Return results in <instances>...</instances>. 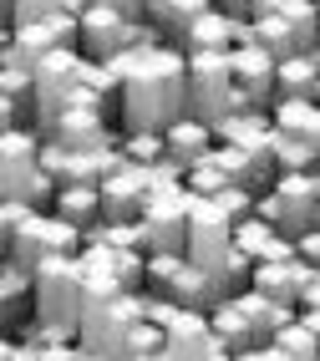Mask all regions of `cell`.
<instances>
[{
    "instance_id": "cell-1",
    "label": "cell",
    "mask_w": 320,
    "mask_h": 361,
    "mask_svg": "<svg viewBox=\"0 0 320 361\" xmlns=\"http://www.w3.org/2000/svg\"><path fill=\"white\" fill-rule=\"evenodd\" d=\"M183 112H188V56L178 46L137 51L133 77L122 82V133H168Z\"/></svg>"
},
{
    "instance_id": "cell-2",
    "label": "cell",
    "mask_w": 320,
    "mask_h": 361,
    "mask_svg": "<svg viewBox=\"0 0 320 361\" xmlns=\"http://www.w3.org/2000/svg\"><path fill=\"white\" fill-rule=\"evenodd\" d=\"M41 148H46V137L36 128H20V133L0 137V173H6L0 178V194H6V204H31L41 214H51L56 183L41 168Z\"/></svg>"
},
{
    "instance_id": "cell-3",
    "label": "cell",
    "mask_w": 320,
    "mask_h": 361,
    "mask_svg": "<svg viewBox=\"0 0 320 361\" xmlns=\"http://www.w3.org/2000/svg\"><path fill=\"white\" fill-rule=\"evenodd\" d=\"M31 280H36V321H41V326H56V331H66V336H82V310H87L82 259H77V255L46 259Z\"/></svg>"
},
{
    "instance_id": "cell-4",
    "label": "cell",
    "mask_w": 320,
    "mask_h": 361,
    "mask_svg": "<svg viewBox=\"0 0 320 361\" xmlns=\"http://www.w3.org/2000/svg\"><path fill=\"white\" fill-rule=\"evenodd\" d=\"M142 295H107V300H87L82 310V351L97 361H128L133 356V331L142 321Z\"/></svg>"
},
{
    "instance_id": "cell-5",
    "label": "cell",
    "mask_w": 320,
    "mask_h": 361,
    "mask_svg": "<svg viewBox=\"0 0 320 361\" xmlns=\"http://www.w3.org/2000/svg\"><path fill=\"white\" fill-rule=\"evenodd\" d=\"M82 250H87V234H82L77 224L56 219V214H31V219L6 239V264H16V270L36 275L46 259L82 255Z\"/></svg>"
},
{
    "instance_id": "cell-6",
    "label": "cell",
    "mask_w": 320,
    "mask_h": 361,
    "mask_svg": "<svg viewBox=\"0 0 320 361\" xmlns=\"http://www.w3.org/2000/svg\"><path fill=\"white\" fill-rule=\"evenodd\" d=\"M259 219H269L290 245H300L305 234H320V178L315 173H285L259 199Z\"/></svg>"
},
{
    "instance_id": "cell-7",
    "label": "cell",
    "mask_w": 320,
    "mask_h": 361,
    "mask_svg": "<svg viewBox=\"0 0 320 361\" xmlns=\"http://www.w3.org/2000/svg\"><path fill=\"white\" fill-rule=\"evenodd\" d=\"M244 112L239 87H234V61L229 56H188V112L199 123L219 128L224 117Z\"/></svg>"
},
{
    "instance_id": "cell-8",
    "label": "cell",
    "mask_w": 320,
    "mask_h": 361,
    "mask_svg": "<svg viewBox=\"0 0 320 361\" xmlns=\"http://www.w3.org/2000/svg\"><path fill=\"white\" fill-rule=\"evenodd\" d=\"M82 87H87V56L82 51L46 56L36 66V133H46L71 102H82Z\"/></svg>"
},
{
    "instance_id": "cell-9",
    "label": "cell",
    "mask_w": 320,
    "mask_h": 361,
    "mask_svg": "<svg viewBox=\"0 0 320 361\" xmlns=\"http://www.w3.org/2000/svg\"><path fill=\"white\" fill-rule=\"evenodd\" d=\"M188 214H193V199L188 188H168V194H153L142 209V255H183L188 250Z\"/></svg>"
},
{
    "instance_id": "cell-10",
    "label": "cell",
    "mask_w": 320,
    "mask_h": 361,
    "mask_svg": "<svg viewBox=\"0 0 320 361\" xmlns=\"http://www.w3.org/2000/svg\"><path fill=\"white\" fill-rule=\"evenodd\" d=\"M133 20L122 0H87L82 11V56L87 61H117L133 51Z\"/></svg>"
},
{
    "instance_id": "cell-11",
    "label": "cell",
    "mask_w": 320,
    "mask_h": 361,
    "mask_svg": "<svg viewBox=\"0 0 320 361\" xmlns=\"http://www.w3.org/2000/svg\"><path fill=\"white\" fill-rule=\"evenodd\" d=\"M214 163L224 168L234 183H244L250 194H259V199L280 183V168H275V133H264V137H244V142H219Z\"/></svg>"
},
{
    "instance_id": "cell-12",
    "label": "cell",
    "mask_w": 320,
    "mask_h": 361,
    "mask_svg": "<svg viewBox=\"0 0 320 361\" xmlns=\"http://www.w3.org/2000/svg\"><path fill=\"white\" fill-rule=\"evenodd\" d=\"M193 199V194H188ZM229 250H234V219L219 204H209V199H193V214H188V259L199 264V270H209V275H219V264L229 259Z\"/></svg>"
},
{
    "instance_id": "cell-13",
    "label": "cell",
    "mask_w": 320,
    "mask_h": 361,
    "mask_svg": "<svg viewBox=\"0 0 320 361\" xmlns=\"http://www.w3.org/2000/svg\"><path fill=\"white\" fill-rule=\"evenodd\" d=\"M234 61V87H239V102L250 112H275V77H280V61L259 51V46H244V51L229 56Z\"/></svg>"
},
{
    "instance_id": "cell-14",
    "label": "cell",
    "mask_w": 320,
    "mask_h": 361,
    "mask_svg": "<svg viewBox=\"0 0 320 361\" xmlns=\"http://www.w3.org/2000/svg\"><path fill=\"white\" fill-rule=\"evenodd\" d=\"M0 123L6 133L36 128V66L26 61H0Z\"/></svg>"
},
{
    "instance_id": "cell-15",
    "label": "cell",
    "mask_w": 320,
    "mask_h": 361,
    "mask_svg": "<svg viewBox=\"0 0 320 361\" xmlns=\"http://www.w3.org/2000/svg\"><path fill=\"white\" fill-rule=\"evenodd\" d=\"M147 199H153V178H147V168H137V163H128L122 173H112L102 183V209H107L112 224H137Z\"/></svg>"
},
{
    "instance_id": "cell-16",
    "label": "cell",
    "mask_w": 320,
    "mask_h": 361,
    "mask_svg": "<svg viewBox=\"0 0 320 361\" xmlns=\"http://www.w3.org/2000/svg\"><path fill=\"white\" fill-rule=\"evenodd\" d=\"M315 264L310 259H259L254 264V285L250 290L269 295V300H280V305H300V290H305V280H310Z\"/></svg>"
},
{
    "instance_id": "cell-17",
    "label": "cell",
    "mask_w": 320,
    "mask_h": 361,
    "mask_svg": "<svg viewBox=\"0 0 320 361\" xmlns=\"http://www.w3.org/2000/svg\"><path fill=\"white\" fill-rule=\"evenodd\" d=\"M163 137H168V158H173L178 168H199V163H209V158L219 153L214 128L199 123V117H178V123L168 128Z\"/></svg>"
},
{
    "instance_id": "cell-18",
    "label": "cell",
    "mask_w": 320,
    "mask_h": 361,
    "mask_svg": "<svg viewBox=\"0 0 320 361\" xmlns=\"http://www.w3.org/2000/svg\"><path fill=\"white\" fill-rule=\"evenodd\" d=\"M209 11H214V0H147V20L168 36V46H183Z\"/></svg>"
},
{
    "instance_id": "cell-19",
    "label": "cell",
    "mask_w": 320,
    "mask_h": 361,
    "mask_svg": "<svg viewBox=\"0 0 320 361\" xmlns=\"http://www.w3.org/2000/svg\"><path fill=\"white\" fill-rule=\"evenodd\" d=\"M0 321L16 336L26 321H36V280L16 264H0Z\"/></svg>"
},
{
    "instance_id": "cell-20",
    "label": "cell",
    "mask_w": 320,
    "mask_h": 361,
    "mask_svg": "<svg viewBox=\"0 0 320 361\" xmlns=\"http://www.w3.org/2000/svg\"><path fill=\"white\" fill-rule=\"evenodd\" d=\"M51 214H56V219H66V224H77V229L87 234V229H97V224L107 219V209H102V188L66 183V188H56V204H51Z\"/></svg>"
},
{
    "instance_id": "cell-21",
    "label": "cell",
    "mask_w": 320,
    "mask_h": 361,
    "mask_svg": "<svg viewBox=\"0 0 320 361\" xmlns=\"http://www.w3.org/2000/svg\"><path fill=\"white\" fill-rule=\"evenodd\" d=\"M275 97H280V102H315V97H320V51H315V56H290V61H280ZM280 102H275V107H280Z\"/></svg>"
},
{
    "instance_id": "cell-22",
    "label": "cell",
    "mask_w": 320,
    "mask_h": 361,
    "mask_svg": "<svg viewBox=\"0 0 320 361\" xmlns=\"http://www.w3.org/2000/svg\"><path fill=\"white\" fill-rule=\"evenodd\" d=\"M209 331H214V341L224 346V351H234V356L254 351V331H250V316H244L239 300H219L209 310Z\"/></svg>"
},
{
    "instance_id": "cell-23",
    "label": "cell",
    "mask_w": 320,
    "mask_h": 361,
    "mask_svg": "<svg viewBox=\"0 0 320 361\" xmlns=\"http://www.w3.org/2000/svg\"><path fill=\"white\" fill-rule=\"evenodd\" d=\"M254 46H259V51H269L275 61L300 56V46H295L290 26H285L280 11H275V0H259V6H254Z\"/></svg>"
},
{
    "instance_id": "cell-24",
    "label": "cell",
    "mask_w": 320,
    "mask_h": 361,
    "mask_svg": "<svg viewBox=\"0 0 320 361\" xmlns=\"http://www.w3.org/2000/svg\"><path fill=\"white\" fill-rule=\"evenodd\" d=\"M275 11H280L285 26H290L300 56H315L320 51V0H275Z\"/></svg>"
},
{
    "instance_id": "cell-25",
    "label": "cell",
    "mask_w": 320,
    "mask_h": 361,
    "mask_svg": "<svg viewBox=\"0 0 320 361\" xmlns=\"http://www.w3.org/2000/svg\"><path fill=\"white\" fill-rule=\"evenodd\" d=\"M280 239H285V234L269 224V219H259V214H254V219H239V224H234V250H244L250 259H269V250H275Z\"/></svg>"
},
{
    "instance_id": "cell-26",
    "label": "cell",
    "mask_w": 320,
    "mask_h": 361,
    "mask_svg": "<svg viewBox=\"0 0 320 361\" xmlns=\"http://www.w3.org/2000/svg\"><path fill=\"white\" fill-rule=\"evenodd\" d=\"M117 148H122V158H128V163L153 168V163L168 158V137H163V133H122V137H117Z\"/></svg>"
},
{
    "instance_id": "cell-27",
    "label": "cell",
    "mask_w": 320,
    "mask_h": 361,
    "mask_svg": "<svg viewBox=\"0 0 320 361\" xmlns=\"http://www.w3.org/2000/svg\"><path fill=\"white\" fill-rule=\"evenodd\" d=\"M275 168H280V178L285 173H320V158L310 153V142L275 133Z\"/></svg>"
},
{
    "instance_id": "cell-28",
    "label": "cell",
    "mask_w": 320,
    "mask_h": 361,
    "mask_svg": "<svg viewBox=\"0 0 320 361\" xmlns=\"http://www.w3.org/2000/svg\"><path fill=\"white\" fill-rule=\"evenodd\" d=\"M229 183H234V178H229L214 158H209V163H199V168H188V194H193V199H209V204H214Z\"/></svg>"
},
{
    "instance_id": "cell-29",
    "label": "cell",
    "mask_w": 320,
    "mask_h": 361,
    "mask_svg": "<svg viewBox=\"0 0 320 361\" xmlns=\"http://www.w3.org/2000/svg\"><path fill=\"white\" fill-rule=\"evenodd\" d=\"M178 270H183V255H147V295L168 300V290H173Z\"/></svg>"
},
{
    "instance_id": "cell-30",
    "label": "cell",
    "mask_w": 320,
    "mask_h": 361,
    "mask_svg": "<svg viewBox=\"0 0 320 361\" xmlns=\"http://www.w3.org/2000/svg\"><path fill=\"white\" fill-rule=\"evenodd\" d=\"M290 361H320V341H315V336L300 326V321H295L290 331H280V341H275Z\"/></svg>"
},
{
    "instance_id": "cell-31",
    "label": "cell",
    "mask_w": 320,
    "mask_h": 361,
    "mask_svg": "<svg viewBox=\"0 0 320 361\" xmlns=\"http://www.w3.org/2000/svg\"><path fill=\"white\" fill-rule=\"evenodd\" d=\"M133 356H168V331L153 321H137L133 331Z\"/></svg>"
},
{
    "instance_id": "cell-32",
    "label": "cell",
    "mask_w": 320,
    "mask_h": 361,
    "mask_svg": "<svg viewBox=\"0 0 320 361\" xmlns=\"http://www.w3.org/2000/svg\"><path fill=\"white\" fill-rule=\"evenodd\" d=\"M295 310H320V270H310V280H305L300 305H295Z\"/></svg>"
},
{
    "instance_id": "cell-33",
    "label": "cell",
    "mask_w": 320,
    "mask_h": 361,
    "mask_svg": "<svg viewBox=\"0 0 320 361\" xmlns=\"http://www.w3.org/2000/svg\"><path fill=\"white\" fill-rule=\"evenodd\" d=\"M234 361H290L280 346H254V351H244V356H234Z\"/></svg>"
},
{
    "instance_id": "cell-34",
    "label": "cell",
    "mask_w": 320,
    "mask_h": 361,
    "mask_svg": "<svg viewBox=\"0 0 320 361\" xmlns=\"http://www.w3.org/2000/svg\"><path fill=\"white\" fill-rule=\"evenodd\" d=\"M300 326L315 336V341H320V310H300Z\"/></svg>"
},
{
    "instance_id": "cell-35",
    "label": "cell",
    "mask_w": 320,
    "mask_h": 361,
    "mask_svg": "<svg viewBox=\"0 0 320 361\" xmlns=\"http://www.w3.org/2000/svg\"><path fill=\"white\" fill-rule=\"evenodd\" d=\"M128 361H168V356H128Z\"/></svg>"
},
{
    "instance_id": "cell-36",
    "label": "cell",
    "mask_w": 320,
    "mask_h": 361,
    "mask_svg": "<svg viewBox=\"0 0 320 361\" xmlns=\"http://www.w3.org/2000/svg\"><path fill=\"white\" fill-rule=\"evenodd\" d=\"M315 270H320V264H315Z\"/></svg>"
},
{
    "instance_id": "cell-37",
    "label": "cell",
    "mask_w": 320,
    "mask_h": 361,
    "mask_svg": "<svg viewBox=\"0 0 320 361\" xmlns=\"http://www.w3.org/2000/svg\"><path fill=\"white\" fill-rule=\"evenodd\" d=\"M92 361H97V356H92Z\"/></svg>"
},
{
    "instance_id": "cell-38",
    "label": "cell",
    "mask_w": 320,
    "mask_h": 361,
    "mask_svg": "<svg viewBox=\"0 0 320 361\" xmlns=\"http://www.w3.org/2000/svg\"><path fill=\"white\" fill-rule=\"evenodd\" d=\"M315 178H320V173H315Z\"/></svg>"
}]
</instances>
